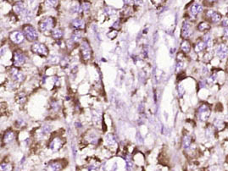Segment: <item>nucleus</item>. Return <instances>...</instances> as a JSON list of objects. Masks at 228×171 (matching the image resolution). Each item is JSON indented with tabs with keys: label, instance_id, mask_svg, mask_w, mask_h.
I'll list each match as a JSON object with an SVG mask.
<instances>
[{
	"label": "nucleus",
	"instance_id": "obj_1",
	"mask_svg": "<svg viewBox=\"0 0 228 171\" xmlns=\"http://www.w3.org/2000/svg\"><path fill=\"white\" fill-rule=\"evenodd\" d=\"M54 25H55V20L54 19V17H51V16L45 17L42 19L41 21L39 22V30L42 32L49 31L53 30Z\"/></svg>",
	"mask_w": 228,
	"mask_h": 171
},
{
	"label": "nucleus",
	"instance_id": "obj_2",
	"mask_svg": "<svg viewBox=\"0 0 228 171\" xmlns=\"http://www.w3.org/2000/svg\"><path fill=\"white\" fill-rule=\"evenodd\" d=\"M211 115V109L209 105L207 104H202L198 107L197 110V117L198 120L202 122H206L209 120L210 116Z\"/></svg>",
	"mask_w": 228,
	"mask_h": 171
},
{
	"label": "nucleus",
	"instance_id": "obj_3",
	"mask_svg": "<svg viewBox=\"0 0 228 171\" xmlns=\"http://www.w3.org/2000/svg\"><path fill=\"white\" fill-rule=\"evenodd\" d=\"M23 33L25 35V37L30 42L36 41L38 37L37 30L31 25H28V24L23 26Z\"/></svg>",
	"mask_w": 228,
	"mask_h": 171
},
{
	"label": "nucleus",
	"instance_id": "obj_4",
	"mask_svg": "<svg viewBox=\"0 0 228 171\" xmlns=\"http://www.w3.org/2000/svg\"><path fill=\"white\" fill-rule=\"evenodd\" d=\"M81 53L82 60L84 61H89L92 58V48L89 43L86 40H83L81 44Z\"/></svg>",
	"mask_w": 228,
	"mask_h": 171
},
{
	"label": "nucleus",
	"instance_id": "obj_5",
	"mask_svg": "<svg viewBox=\"0 0 228 171\" xmlns=\"http://www.w3.org/2000/svg\"><path fill=\"white\" fill-rule=\"evenodd\" d=\"M31 51L33 52L34 53H37L40 56H43L46 57L48 54V49H47V46L45 44L41 43H35L31 45Z\"/></svg>",
	"mask_w": 228,
	"mask_h": 171
},
{
	"label": "nucleus",
	"instance_id": "obj_6",
	"mask_svg": "<svg viewBox=\"0 0 228 171\" xmlns=\"http://www.w3.org/2000/svg\"><path fill=\"white\" fill-rule=\"evenodd\" d=\"M205 17L208 21L211 23H219L222 21V15L216 10L209 9L205 12Z\"/></svg>",
	"mask_w": 228,
	"mask_h": 171
},
{
	"label": "nucleus",
	"instance_id": "obj_7",
	"mask_svg": "<svg viewBox=\"0 0 228 171\" xmlns=\"http://www.w3.org/2000/svg\"><path fill=\"white\" fill-rule=\"evenodd\" d=\"M26 57L21 51H15L13 56V64L15 67H20L25 64Z\"/></svg>",
	"mask_w": 228,
	"mask_h": 171
},
{
	"label": "nucleus",
	"instance_id": "obj_8",
	"mask_svg": "<svg viewBox=\"0 0 228 171\" xmlns=\"http://www.w3.org/2000/svg\"><path fill=\"white\" fill-rule=\"evenodd\" d=\"M204 10V7L201 4L198 3H194L190 6L189 10H188V15L191 19H196L200 13H202Z\"/></svg>",
	"mask_w": 228,
	"mask_h": 171
},
{
	"label": "nucleus",
	"instance_id": "obj_9",
	"mask_svg": "<svg viewBox=\"0 0 228 171\" xmlns=\"http://www.w3.org/2000/svg\"><path fill=\"white\" fill-rule=\"evenodd\" d=\"M193 28H192V25L190 24L188 21H184L181 26V36L182 38L186 39L189 38L190 37L193 35Z\"/></svg>",
	"mask_w": 228,
	"mask_h": 171
},
{
	"label": "nucleus",
	"instance_id": "obj_10",
	"mask_svg": "<svg viewBox=\"0 0 228 171\" xmlns=\"http://www.w3.org/2000/svg\"><path fill=\"white\" fill-rule=\"evenodd\" d=\"M215 55L220 60H224L228 56V46L226 44H220L215 49Z\"/></svg>",
	"mask_w": 228,
	"mask_h": 171
},
{
	"label": "nucleus",
	"instance_id": "obj_11",
	"mask_svg": "<svg viewBox=\"0 0 228 171\" xmlns=\"http://www.w3.org/2000/svg\"><path fill=\"white\" fill-rule=\"evenodd\" d=\"M9 38L10 40L15 44H20L24 41L25 38V35L21 31H15L13 32H11L9 34Z\"/></svg>",
	"mask_w": 228,
	"mask_h": 171
},
{
	"label": "nucleus",
	"instance_id": "obj_12",
	"mask_svg": "<svg viewBox=\"0 0 228 171\" xmlns=\"http://www.w3.org/2000/svg\"><path fill=\"white\" fill-rule=\"evenodd\" d=\"M64 144L63 140L60 138V137H55L51 141V142L49 143V148L53 151V152H57L62 147V146Z\"/></svg>",
	"mask_w": 228,
	"mask_h": 171
},
{
	"label": "nucleus",
	"instance_id": "obj_13",
	"mask_svg": "<svg viewBox=\"0 0 228 171\" xmlns=\"http://www.w3.org/2000/svg\"><path fill=\"white\" fill-rule=\"evenodd\" d=\"M10 75H11V77L14 79V81H17V82H21V81H24L25 76L17 68L11 69H10Z\"/></svg>",
	"mask_w": 228,
	"mask_h": 171
},
{
	"label": "nucleus",
	"instance_id": "obj_14",
	"mask_svg": "<svg viewBox=\"0 0 228 171\" xmlns=\"http://www.w3.org/2000/svg\"><path fill=\"white\" fill-rule=\"evenodd\" d=\"M71 26L77 30H84L86 28V23L82 19H74L71 22Z\"/></svg>",
	"mask_w": 228,
	"mask_h": 171
},
{
	"label": "nucleus",
	"instance_id": "obj_15",
	"mask_svg": "<svg viewBox=\"0 0 228 171\" xmlns=\"http://www.w3.org/2000/svg\"><path fill=\"white\" fill-rule=\"evenodd\" d=\"M63 169V165L60 162H51L48 163L46 168V171H60Z\"/></svg>",
	"mask_w": 228,
	"mask_h": 171
},
{
	"label": "nucleus",
	"instance_id": "obj_16",
	"mask_svg": "<svg viewBox=\"0 0 228 171\" xmlns=\"http://www.w3.org/2000/svg\"><path fill=\"white\" fill-rule=\"evenodd\" d=\"M13 10L15 11V13L17 14V15H23L26 11L25 9L24 3L21 2V1L15 4V5L13 6Z\"/></svg>",
	"mask_w": 228,
	"mask_h": 171
},
{
	"label": "nucleus",
	"instance_id": "obj_17",
	"mask_svg": "<svg viewBox=\"0 0 228 171\" xmlns=\"http://www.w3.org/2000/svg\"><path fill=\"white\" fill-rule=\"evenodd\" d=\"M15 132L12 131H8L5 133V136H4V142L8 144V143H10L14 141L15 139Z\"/></svg>",
	"mask_w": 228,
	"mask_h": 171
},
{
	"label": "nucleus",
	"instance_id": "obj_18",
	"mask_svg": "<svg viewBox=\"0 0 228 171\" xmlns=\"http://www.w3.org/2000/svg\"><path fill=\"white\" fill-rule=\"evenodd\" d=\"M193 142V138L189 135H186L182 138V147L185 149H188Z\"/></svg>",
	"mask_w": 228,
	"mask_h": 171
},
{
	"label": "nucleus",
	"instance_id": "obj_19",
	"mask_svg": "<svg viewBox=\"0 0 228 171\" xmlns=\"http://www.w3.org/2000/svg\"><path fill=\"white\" fill-rule=\"evenodd\" d=\"M210 24L208 21H201L198 25V31L200 32H205L210 29Z\"/></svg>",
	"mask_w": 228,
	"mask_h": 171
},
{
	"label": "nucleus",
	"instance_id": "obj_20",
	"mask_svg": "<svg viewBox=\"0 0 228 171\" xmlns=\"http://www.w3.org/2000/svg\"><path fill=\"white\" fill-rule=\"evenodd\" d=\"M51 36L54 39L59 40V39H61L63 37L64 32H63V31L60 28H55V29H54V30L52 31Z\"/></svg>",
	"mask_w": 228,
	"mask_h": 171
},
{
	"label": "nucleus",
	"instance_id": "obj_21",
	"mask_svg": "<svg viewBox=\"0 0 228 171\" xmlns=\"http://www.w3.org/2000/svg\"><path fill=\"white\" fill-rule=\"evenodd\" d=\"M205 49H207V45L206 43H204V41H199L196 43L195 47H194V50L197 53H200V52L204 51Z\"/></svg>",
	"mask_w": 228,
	"mask_h": 171
},
{
	"label": "nucleus",
	"instance_id": "obj_22",
	"mask_svg": "<svg viewBox=\"0 0 228 171\" xmlns=\"http://www.w3.org/2000/svg\"><path fill=\"white\" fill-rule=\"evenodd\" d=\"M181 51L183 52L184 53H189L190 50H191V44H190L189 41H187V39L184 40V41L181 43Z\"/></svg>",
	"mask_w": 228,
	"mask_h": 171
},
{
	"label": "nucleus",
	"instance_id": "obj_23",
	"mask_svg": "<svg viewBox=\"0 0 228 171\" xmlns=\"http://www.w3.org/2000/svg\"><path fill=\"white\" fill-rule=\"evenodd\" d=\"M213 124H214V127H215L217 131H220L224 130V129H225V125H226L225 122L222 121L221 120H215V121H214Z\"/></svg>",
	"mask_w": 228,
	"mask_h": 171
},
{
	"label": "nucleus",
	"instance_id": "obj_24",
	"mask_svg": "<svg viewBox=\"0 0 228 171\" xmlns=\"http://www.w3.org/2000/svg\"><path fill=\"white\" fill-rule=\"evenodd\" d=\"M82 37V31H74L73 34L71 36V40L73 41L74 43H77L79 42Z\"/></svg>",
	"mask_w": 228,
	"mask_h": 171
},
{
	"label": "nucleus",
	"instance_id": "obj_25",
	"mask_svg": "<svg viewBox=\"0 0 228 171\" xmlns=\"http://www.w3.org/2000/svg\"><path fill=\"white\" fill-rule=\"evenodd\" d=\"M105 140H106V143L109 146H114L116 144V139L115 136L112 134H109L105 138Z\"/></svg>",
	"mask_w": 228,
	"mask_h": 171
},
{
	"label": "nucleus",
	"instance_id": "obj_26",
	"mask_svg": "<svg viewBox=\"0 0 228 171\" xmlns=\"http://www.w3.org/2000/svg\"><path fill=\"white\" fill-rule=\"evenodd\" d=\"M125 165H126V170L127 171H132L133 169L134 163L133 161L132 160V158L130 156H127L125 158Z\"/></svg>",
	"mask_w": 228,
	"mask_h": 171
},
{
	"label": "nucleus",
	"instance_id": "obj_27",
	"mask_svg": "<svg viewBox=\"0 0 228 171\" xmlns=\"http://www.w3.org/2000/svg\"><path fill=\"white\" fill-rule=\"evenodd\" d=\"M81 7H82V11L84 12H88L90 10L91 8V4L90 2H88L87 0H83L81 4Z\"/></svg>",
	"mask_w": 228,
	"mask_h": 171
},
{
	"label": "nucleus",
	"instance_id": "obj_28",
	"mask_svg": "<svg viewBox=\"0 0 228 171\" xmlns=\"http://www.w3.org/2000/svg\"><path fill=\"white\" fill-rule=\"evenodd\" d=\"M203 41L206 43L207 48H210V47H212V46H213V40H212V38H211V37L210 35H205V36L204 37V38H203Z\"/></svg>",
	"mask_w": 228,
	"mask_h": 171
},
{
	"label": "nucleus",
	"instance_id": "obj_29",
	"mask_svg": "<svg viewBox=\"0 0 228 171\" xmlns=\"http://www.w3.org/2000/svg\"><path fill=\"white\" fill-rule=\"evenodd\" d=\"M217 81V76H216V75L214 74V75H211L210 76H209L207 78L205 81H206V84L209 86H213L215 84V82Z\"/></svg>",
	"mask_w": 228,
	"mask_h": 171
},
{
	"label": "nucleus",
	"instance_id": "obj_30",
	"mask_svg": "<svg viewBox=\"0 0 228 171\" xmlns=\"http://www.w3.org/2000/svg\"><path fill=\"white\" fill-rule=\"evenodd\" d=\"M58 0H45V5L47 8H54L58 5Z\"/></svg>",
	"mask_w": 228,
	"mask_h": 171
},
{
	"label": "nucleus",
	"instance_id": "obj_31",
	"mask_svg": "<svg viewBox=\"0 0 228 171\" xmlns=\"http://www.w3.org/2000/svg\"><path fill=\"white\" fill-rule=\"evenodd\" d=\"M13 167L12 164L8 163H3L1 164V171H12Z\"/></svg>",
	"mask_w": 228,
	"mask_h": 171
},
{
	"label": "nucleus",
	"instance_id": "obj_32",
	"mask_svg": "<svg viewBox=\"0 0 228 171\" xmlns=\"http://www.w3.org/2000/svg\"><path fill=\"white\" fill-rule=\"evenodd\" d=\"M104 13L106 14L107 15H115V14L116 13V9H114V8L107 6V7L104 8Z\"/></svg>",
	"mask_w": 228,
	"mask_h": 171
},
{
	"label": "nucleus",
	"instance_id": "obj_33",
	"mask_svg": "<svg viewBox=\"0 0 228 171\" xmlns=\"http://www.w3.org/2000/svg\"><path fill=\"white\" fill-rule=\"evenodd\" d=\"M214 126H209V127H207L206 128V137L208 138H211V137H213L214 136Z\"/></svg>",
	"mask_w": 228,
	"mask_h": 171
},
{
	"label": "nucleus",
	"instance_id": "obj_34",
	"mask_svg": "<svg viewBox=\"0 0 228 171\" xmlns=\"http://www.w3.org/2000/svg\"><path fill=\"white\" fill-rule=\"evenodd\" d=\"M71 11L73 12V13H80L81 12V10L82 9V7H81V5H79V4H74L72 5V7H71Z\"/></svg>",
	"mask_w": 228,
	"mask_h": 171
},
{
	"label": "nucleus",
	"instance_id": "obj_35",
	"mask_svg": "<svg viewBox=\"0 0 228 171\" xmlns=\"http://www.w3.org/2000/svg\"><path fill=\"white\" fill-rule=\"evenodd\" d=\"M50 131H51V127L48 126V125H43V127H42V132H43V134H47Z\"/></svg>",
	"mask_w": 228,
	"mask_h": 171
},
{
	"label": "nucleus",
	"instance_id": "obj_36",
	"mask_svg": "<svg viewBox=\"0 0 228 171\" xmlns=\"http://www.w3.org/2000/svg\"><path fill=\"white\" fill-rule=\"evenodd\" d=\"M177 89H178V96L181 98V97H182V95L184 94V88H183V86L181 85H179L178 87H177Z\"/></svg>",
	"mask_w": 228,
	"mask_h": 171
},
{
	"label": "nucleus",
	"instance_id": "obj_37",
	"mask_svg": "<svg viewBox=\"0 0 228 171\" xmlns=\"http://www.w3.org/2000/svg\"><path fill=\"white\" fill-rule=\"evenodd\" d=\"M212 57H213V54L210 53V52H207L206 53H205V55H204V58H205V60H206L207 58V61H210V60L212 59Z\"/></svg>",
	"mask_w": 228,
	"mask_h": 171
},
{
	"label": "nucleus",
	"instance_id": "obj_38",
	"mask_svg": "<svg viewBox=\"0 0 228 171\" xmlns=\"http://www.w3.org/2000/svg\"><path fill=\"white\" fill-rule=\"evenodd\" d=\"M221 25L225 27H228V19L225 18L222 20V22H221Z\"/></svg>",
	"mask_w": 228,
	"mask_h": 171
},
{
	"label": "nucleus",
	"instance_id": "obj_39",
	"mask_svg": "<svg viewBox=\"0 0 228 171\" xmlns=\"http://www.w3.org/2000/svg\"><path fill=\"white\" fill-rule=\"evenodd\" d=\"M163 1L164 0H151V2H152V3H153L155 5H160Z\"/></svg>",
	"mask_w": 228,
	"mask_h": 171
},
{
	"label": "nucleus",
	"instance_id": "obj_40",
	"mask_svg": "<svg viewBox=\"0 0 228 171\" xmlns=\"http://www.w3.org/2000/svg\"><path fill=\"white\" fill-rule=\"evenodd\" d=\"M120 27V21H117L116 22L114 23V25L112 26V28H115V29H118Z\"/></svg>",
	"mask_w": 228,
	"mask_h": 171
},
{
	"label": "nucleus",
	"instance_id": "obj_41",
	"mask_svg": "<svg viewBox=\"0 0 228 171\" xmlns=\"http://www.w3.org/2000/svg\"><path fill=\"white\" fill-rule=\"evenodd\" d=\"M133 3L136 5H142V0H132Z\"/></svg>",
	"mask_w": 228,
	"mask_h": 171
},
{
	"label": "nucleus",
	"instance_id": "obj_42",
	"mask_svg": "<svg viewBox=\"0 0 228 171\" xmlns=\"http://www.w3.org/2000/svg\"><path fill=\"white\" fill-rule=\"evenodd\" d=\"M224 37L228 38V27H226L224 29Z\"/></svg>",
	"mask_w": 228,
	"mask_h": 171
},
{
	"label": "nucleus",
	"instance_id": "obj_43",
	"mask_svg": "<svg viewBox=\"0 0 228 171\" xmlns=\"http://www.w3.org/2000/svg\"><path fill=\"white\" fill-rule=\"evenodd\" d=\"M219 0H205V2L206 3H209V4H210V5H213V4H215L216 2H218Z\"/></svg>",
	"mask_w": 228,
	"mask_h": 171
},
{
	"label": "nucleus",
	"instance_id": "obj_44",
	"mask_svg": "<svg viewBox=\"0 0 228 171\" xmlns=\"http://www.w3.org/2000/svg\"><path fill=\"white\" fill-rule=\"evenodd\" d=\"M124 1V3H125V5H130L132 4V2H133L132 0H123Z\"/></svg>",
	"mask_w": 228,
	"mask_h": 171
},
{
	"label": "nucleus",
	"instance_id": "obj_45",
	"mask_svg": "<svg viewBox=\"0 0 228 171\" xmlns=\"http://www.w3.org/2000/svg\"><path fill=\"white\" fill-rule=\"evenodd\" d=\"M226 71H227V73H228V66H227V68H226Z\"/></svg>",
	"mask_w": 228,
	"mask_h": 171
}]
</instances>
